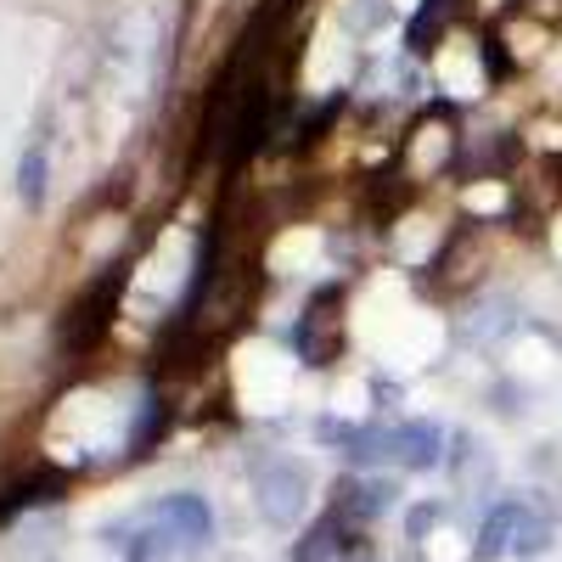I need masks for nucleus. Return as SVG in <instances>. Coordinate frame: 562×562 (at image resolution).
Segmentation results:
<instances>
[{"instance_id": "obj_6", "label": "nucleus", "mask_w": 562, "mask_h": 562, "mask_svg": "<svg viewBox=\"0 0 562 562\" xmlns=\"http://www.w3.org/2000/svg\"><path fill=\"white\" fill-rule=\"evenodd\" d=\"M551 546V529L535 506H524V518H518V535H512V557H540Z\"/></svg>"}, {"instance_id": "obj_2", "label": "nucleus", "mask_w": 562, "mask_h": 562, "mask_svg": "<svg viewBox=\"0 0 562 562\" xmlns=\"http://www.w3.org/2000/svg\"><path fill=\"white\" fill-rule=\"evenodd\" d=\"M254 495H259V518L270 529H293L310 512V473L299 461H270L254 479Z\"/></svg>"}, {"instance_id": "obj_4", "label": "nucleus", "mask_w": 562, "mask_h": 562, "mask_svg": "<svg viewBox=\"0 0 562 562\" xmlns=\"http://www.w3.org/2000/svg\"><path fill=\"white\" fill-rule=\"evenodd\" d=\"M518 518H524V501H501V506L490 512V518H484V529H479L473 557H479V562L512 557V535H518Z\"/></svg>"}, {"instance_id": "obj_7", "label": "nucleus", "mask_w": 562, "mask_h": 562, "mask_svg": "<svg viewBox=\"0 0 562 562\" xmlns=\"http://www.w3.org/2000/svg\"><path fill=\"white\" fill-rule=\"evenodd\" d=\"M394 501H400V490L383 484V479L360 484V512H366V518H378V512H394Z\"/></svg>"}, {"instance_id": "obj_1", "label": "nucleus", "mask_w": 562, "mask_h": 562, "mask_svg": "<svg viewBox=\"0 0 562 562\" xmlns=\"http://www.w3.org/2000/svg\"><path fill=\"white\" fill-rule=\"evenodd\" d=\"M153 524H158V535L169 540V551H180V557H198V551L214 546V506H209L203 495H192V490L164 495V501L153 506Z\"/></svg>"}, {"instance_id": "obj_5", "label": "nucleus", "mask_w": 562, "mask_h": 562, "mask_svg": "<svg viewBox=\"0 0 562 562\" xmlns=\"http://www.w3.org/2000/svg\"><path fill=\"white\" fill-rule=\"evenodd\" d=\"M45 175H52V169H45V147H29V153L18 158V198H23L29 209L45 203Z\"/></svg>"}, {"instance_id": "obj_3", "label": "nucleus", "mask_w": 562, "mask_h": 562, "mask_svg": "<svg viewBox=\"0 0 562 562\" xmlns=\"http://www.w3.org/2000/svg\"><path fill=\"white\" fill-rule=\"evenodd\" d=\"M394 461L416 467V473L439 467L445 461V428L439 422H405V428H394Z\"/></svg>"}]
</instances>
